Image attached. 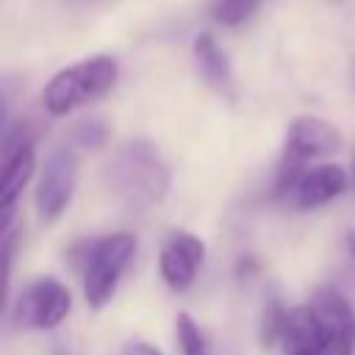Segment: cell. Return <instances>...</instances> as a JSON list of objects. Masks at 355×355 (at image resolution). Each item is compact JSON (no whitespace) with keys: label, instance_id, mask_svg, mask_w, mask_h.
<instances>
[{"label":"cell","instance_id":"obj_1","mask_svg":"<svg viewBox=\"0 0 355 355\" xmlns=\"http://www.w3.org/2000/svg\"><path fill=\"white\" fill-rule=\"evenodd\" d=\"M169 183V164L147 139H130L119 144L105 164V186L130 211H147L158 205L166 197Z\"/></svg>","mask_w":355,"mask_h":355},{"label":"cell","instance_id":"obj_2","mask_svg":"<svg viewBox=\"0 0 355 355\" xmlns=\"http://www.w3.org/2000/svg\"><path fill=\"white\" fill-rule=\"evenodd\" d=\"M116 75L119 67L111 55H92L69 64L47 80L42 92V105L50 116H67L108 94L116 83Z\"/></svg>","mask_w":355,"mask_h":355},{"label":"cell","instance_id":"obj_3","mask_svg":"<svg viewBox=\"0 0 355 355\" xmlns=\"http://www.w3.org/2000/svg\"><path fill=\"white\" fill-rule=\"evenodd\" d=\"M139 250L136 233L116 230L86 244L80 258V286L89 308H105L119 288L122 275L133 263Z\"/></svg>","mask_w":355,"mask_h":355},{"label":"cell","instance_id":"obj_4","mask_svg":"<svg viewBox=\"0 0 355 355\" xmlns=\"http://www.w3.org/2000/svg\"><path fill=\"white\" fill-rule=\"evenodd\" d=\"M349 186L347 172L338 164H316L305 166L283 155L275 175V197L297 211H313L341 197Z\"/></svg>","mask_w":355,"mask_h":355},{"label":"cell","instance_id":"obj_5","mask_svg":"<svg viewBox=\"0 0 355 355\" xmlns=\"http://www.w3.org/2000/svg\"><path fill=\"white\" fill-rule=\"evenodd\" d=\"M36 172V128L28 119L6 122L3 133V180H0V211L3 225L14 222V205Z\"/></svg>","mask_w":355,"mask_h":355},{"label":"cell","instance_id":"obj_6","mask_svg":"<svg viewBox=\"0 0 355 355\" xmlns=\"http://www.w3.org/2000/svg\"><path fill=\"white\" fill-rule=\"evenodd\" d=\"M72 311V294L58 277H36L14 300V322L28 330H53Z\"/></svg>","mask_w":355,"mask_h":355},{"label":"cell","instance_id":"obj_7","mask_svg":"<svg viewBox=\"0 0 355 355\" xmlns=\"http://www.w3.org/2000/svg\"><path fill=\"white\" fill-rule=\"evenodd\" d=\"M78 186V150L64 144L44 158V166L36 180V211L44 222H55L72 202Z\"/></svg>","mask_w":355,"mask_h":355},{"label":"cell","instance_id":"obj_8","mask_svg":"<svg viewBox=\"0 0 355 355\" xmlns=\"http://www.w3.org/2000/svg\"><path fill=\"white\" fill-rule=\"evenodd\" d=\"M319 319L330 355H355V308L336 286H319L308 302Z\"/></svg>","mask_w":355,"mask_h":355},{"label":"cell","instance_id":"obj_9","mask_svg":"<svg viewBox=\"0 0 355 355\" xmlns=\"http://www.w3.org/2000/svg\"><path fill=\"white\" fill-rule=\"evenodd\" d=\"M341 144H344V136L333 122L313 116V114H302V116H294L286 130V153L283 155L291 161L308 164V161H319V158L338 153Z\"/></svg>","mask_w":355,"mask_h":355},{"label":"cell","instance_id":"obj_10","mask_svg":"<svg viewBox=\"0 0 355 355\" xmlns=\"http://www.w3.org/2000/svg\"><path fill=\"white\" fill-rule=\"evenodd\" d=\"M202 261H205V241L189 230H175L169 233V239L158 252L161 280L172 291H186L197 280Z\"/></svg>","mask_w":355,"mask_h":355},{"label":"cell","instance_id":"obj_11","mask_svg":"<svg viewBox=\"0 0 355 355\" xmlns=\"http://www.w3.org/2000/svg\"><path fill=\"white\" fill-rule=\"evenodd\" d=\"M191 55H194L200 78L208 86H214L222 94H233V67H230V58H227V53L219 47V42L211 33L194 36Z\"/></svg>","mask_w":355,"mask_h":355},{"label":"cell","instance_id":"obj_12","mask_svg":"<svg viewBox=\"0 0 355 355\" xmlns=\"http://www.w3.org/2000/svg\"><path fill=\"white\" fill-rule=\"evenodd\" d=\"M263 0H208L211 17L225 28H239L261 11Z\"/></svg>","mask_w":355,"mask_h":355},{"label":"cell","instance_id":"obj_13","mask_svg":"<svg viewBox=\"0 0 355 355\" xmlns=\"http://www.w3.org/2000/svg\"><path fill=\"white\" fill-rule=\"evenodd\" d=\"M175 336H178V344H180L183 355H211L208 338H205V333L200 330V324L194 322L191 313L180 311L175 316Z\"/></svg>","mask_w":355,"mask_h":355},{"label":"cell","instance_id":"obj_14","mask_svg":"<svg viewBox=\"0 0 355 355\" xmlns=\"http://www.w3.org/2000/svg\"><path fill=\"white\" fill-rule=\"evenodd\" d=\"M283 316H286L283 302H280V300H269L266 308H263V313H261V330H258L263 347H275V344H280Z\"/></svg>","mask_w":355,"mask_h":355},{"label":"cell","instance_id":"obj_15","mask_svg":"<svg viewBox=\"0 0 355 355\" xmlns=\"http://www.w3.org/2000/svg\"><path fill=\"white\" fill-rule=\"evenodd\" d=\"M105 136H108V130H105L103 122H80V125L72 130L69 144L80 153V150H86V147H97V144H103Z\"/></svg>","mask_w":355,"mask_h":355},{"label":"cell","instance_id":"obj_16","mask_svg":"<svg viewBox=\"0 0 355 355\" xmlns=\"http://www.w3.org/2000/svg\"><path fill=\"white\" fill-rule=\"evenodd\" d=\"M122 355H164V352L155 349V347L147 344V341H130V344L122 349Z\"/></svg>","mask_w":355,"mask_h":355},{"label":"cell","instance_id":"obj_17","mask_svg":"<svg viewBox=\"0 0 355 355\" xmlns=\"http://www.w3.org/2000/svg\"><path fill=\"white\" fill-rule=\"evenodd\" d=\"M72 6H108V3H116V0H69Z\"/></svg>","mask_w":355,"mask_h":355},{"label":"cell","instance_id":"obj_18","mask_svg":"<svg viewBox=\"0 0 355 355\" xmlns=\"http://www.w3.org/2000/svg\"><path fill=\"white\" fill-rule=\"evenodd\" d=\"M347 250H349V255L355 258V233H349V236H347Z\"/></svg>","mask_w":355,"mask_h":355},{"label":"cell","instance_id":"obj_19","mask_svg":"<svg viewBox=\"0 0 355 355\" xmlns=\"http://www.w3.org/2000/svg\"><path fill=\"white\" fill-rule=\"evenodd\" d=\"M352 178H355V153H352Z\"/></svg>","mask_w":355,"mask_h":355}]
</instances>
